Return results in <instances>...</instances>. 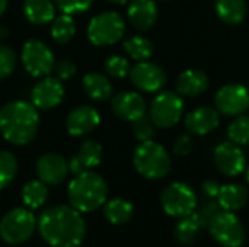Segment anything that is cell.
<instances>
[{"label":"cell","mask_w":249,"mask_h":247,"mask_svg":"<svg viewBox=\"0 0 249 247\" xmlns=\"http://www.w3.org/2000/svg\"><path fill=\"white\" fill-rule=\"evenodd\" d=\"M125 52L137 61H146L153 55V44L140 35H133L127 38L123 44Z\"/></svg>","instance_id":"f546056e"},{"label":"cell","mask_w":249,"mask_h":247,"mask_svg":"<svg viewBox=\"0 0 249 247\" xmlns=\"http://www.w3.org/2000/svg\"><path fill=\"white\" fill-rule=\"evenodd\" d=\"M36 229V220L31 210L13 208L0 221V237L4 243L16 246L29 240Z\"/></svg>","instance_id":"5b68a950"},{"label":"cell","mask_w":249,"mask_h":247,"mask_svg":"<svg viewBox=\"0 0 249 247\" xmlns=\"http://www.w3.org/2000/svg\"><path fill=\"white\" fill-rule=\"evenodd\" d=\"M220 124L219 111L212 106H201L190 112L185 118V127L191 134L206 135L216 130Z\"/></svg>","instance_id":"d6986e66"},{"label":"cell","mask_w":249,"mask_h":247,"mask_svg":"<svg viewBox=\"0 0 249 247\" xmlns=\"http://www.w3.org/2000/svg\"><path fill=\"white\" fill-rule=\"evenodd\" d=\"M184 114V100L174 92L158 95L150 105V119L159 128H171L177 125Z\"/></svg>","instance_id":"30bf717a"},{"label":"cell","mask_w":249,"mask_h":247,"mask_svg":"<svg viewBox=\"0 0 249 247\" xmlns=\"http://www.w3.org/2000/svg\"><path fill=\"white\" fill-rule=\"evenodd\" d=\"M23 15L34 25H47L55 17V4L51 0H25Z\"/></svg>","instance_id":"603a6c76"},{"label":"cell","mask_w":249,"mask_h":247,"mask_svg":"<svg viewBox=\"0 0 249 247\" xmlns=\"http://www.w3.org/2000/svg\"><path fill=\"white\" fill-rule=\"evenodd\" d=\"M64 98V86L57 77H44L38 82L31 93L32 103L36 109H53L61 103Z\"/></svg>","instance_id":"5bb4252c"},{"label":"cell","mask_w":249,"mask_h":247,"mask_svg":"<svg viewBox=\"0 0 249 247\" xmlns=\"http://www.w3.org/2000/svg\"><path fill=\"white\" fill-rule=\"evenodd\" d=\"M249 199V194L247 186L239 183H229L222 185L220 192L216 198L220 208L225 211H238L242 210Z\"/></svg>","instance_id":"7402d4cb"},{"label":"cell","mask_w":249,"mask_h":247,"mask_svg":"<svg viewBox=\"0 0 249 247\" xmlns=\"http://www.w3.org/2000/svg\"><path fill=\"white\" fill-rule=\"evenodd\" d=\"M69 202L80 213H92L107 202L108 186L105 179L90 170L73 178L67 189Z\"/></svg>","instance_id":"3957f363"},{"label":"cell","mask_w":249,"mask_h":247,"mask_svg":"<svg viewBox=\"0 0 249 247\" xmlns=\"http://www.w3.org/2000/svg\"><path fill=\"white\" fill-rule=\"evenodd\" d=\"M130 79L133 84L143 92H158L166 83V73L163 68L150 61H139L130 70Z\"/></svg>","instance_id":"7c38bea8"},{"label":"cell","mask_w":249,"mask_h":247,"mask_svg":"<svg viewBox=\"0 0 249 247\" xmlns=\"http://www.w3.org/2000/svg\"><path fill=\"white\" fill-rule=\"evenodd\" d=\"M125 32V22L117 12H102L93 16L88 26V38L93 45L104 47L118 42Z\"/></svg>","instance_id":"8992f818"},{"label":"cell","mask_w":249,"mask_h":247,"mask_svg":"<svg viewBox=\"0 0 249 247\" xmlns=\"http://www.w3.org/2000/svg\"><path fill=\"white\" fill-rule=\"evenodd\" d=\"M216 109L225 115L236 116L249 108V92L242 84L232 83L220 87L214 98Z\"/></svg>","instance_id":"8fae6325"},{"label":"cell","mask_w":249,"mask_h":247,"mask_svg":"<svg viewBox=\"0 0 249 247\" xmlns=\"http://www.w3.org/2000/svg\"><path fill=\"white\" fill-rule=\"evenodd\" d=\"M112 112L124 121H136L146 115V100L137 92H121L112 98Z\"/></svg>","instance_id":"2e32d148"},{"label":"cell","mask_w":249,"mask_h":247,"mask_svg":"<svg viewBox=\"0 0 249 247\" xmlns=\"http://www.w3.org/2000/svg\"><path fill=\"white\" fill-rule=\"evenodd\" d=\"M153 125H155L153 121L150 118H147L146 115H143L139 119L133 121V134H134V137L140 143L152 140L153 135H155V127Z\"/></svg>","instance_id":"e575fe53"},{"label":"cell","mask_w":249,"mask_h":247,"mask_svg":"<svg viewBox=\"0 0 249 247\" xmlns=\"http://www.w3.org/2000/svg\"><path fill=\"white\" fill-rule=\"evenodd\" d=\"M210 86L209 76L201 70H185L177 80V90L179 95L196 98L204 93Z\"/></svg>","instance_id":"44dd1931"},{"label":"cell","mask_w":249,"mask_h":247,"mask_svg":"<svg viewBox=\"0 0 249 247\" xmlns=\"http://www.w3.org/2000/svg\"><path fill=\"white\" fill-rule=\"evenodd\" d=\"M193 150V140L188 135H181L174 144V153L177 156H188Z\"/></svg>","instance_id":"f35d334b"},{"label":"cell","mask_w":249,"mask_h":247,"mask_svg":"<svg viewBox=\"0 0 249 247\" xmlns=\"http://www.w3.org/2000/svg\"><path fill=\"white\" fill-rule=\"evenodd\" d=\"M248 92H249V89H248Z\"/></svg>","instance_id":"f6af8a7d"},{"label":"cell","mask_w":249,"mask_h":247,"mask_svg":"<svg viewBox=\"0 0 249 247\" xmlns=\"http://www.w3.org/2000/svg\"><path fill=\"white\" fill-rule=\"evenodd\" d=\"M7 9V0H0V16L6 12Z\"/></svg>","instance_id":"b9f144b4"},{"label":"cell","mask_w":249,"mask_h":247,"mask_svg":"<svg viewBox=\"0 0 249 247\" xmlns=\"http://www.w3.org/2000/svg\"><path fill=\"white\" fill-rule=\"evenodd\" d=\"M104 214L109 223L115 226H121L131 220L134 214V208L128 201L123 198H114L104 204Z\"/></svg>","instance_id":"4316f807"},{"label":"cell","mask_w":249,"mask_h":247,"mask_svg":"<svg viewBox=\"0 0 249 247\" xmlns=\"http://www.w3.org/2000/svg\"><path fill=\"white\" fill-rule=\"evenodd\" d=\"M54 3L63 13L76 15L89 10L93 0H54Z\"/></svg>","instance_id":"d590c367"},{"label":"cell","mask_w":249,"mask_h":247,"mask_svg":"<svg viewBox=\"0 0 249 247\" xmlns=\"http://www.w3.org/2000/svg\"><path fill=\"white\" fill-rule=\"evenodd\" d=\"M23 68L34 77H47L54 71L55 58L50 47L39 39H28L20 52Z\"/></svg>","instance_id":"9c48e42d"},{"label":"cell","mask_w":249,"mask_h":247,"mask_svg":"<svg viewBox=\"0 0 249 247\" xmlns=\"http://www.w3.org/2000/svg\"><path fill=\"white\" fill-rule=\"evenodd\" d=\"M127 15L136 29L149 31L158 20V6L155 0H131Z\"/></svg>","instance_id":"ffe728a7"},{"label":"cell","mask_w":249,"mask_h":247,"mask_svg":"<svg viewBox=\"0 0 249 247\" xmlns=\"http://www.w3.org/2000/svg\"><path fill=\"white\" fill-rule=\"evenodd\" d=\"M9 36V29L3 25H0V41H4Z\"/></svg>","instance_id":"60d3db41"},{"label":"cell","mask_w":249,"mask_h":247,"mask_svg":"<svg viewBox=\"0 0 249 247\" xmlns=\"http://www.w3.org/2000/svg\"><path fill=\"white\" fill-rule=\"evenodd\" d=\"M222 208H220V205H219V202L217 201H214V199H212V201H207L201 208H200V211H197V214H198V217H200V220L203 221V226H204V229H207V226H209V223H210V220L220 211Z\"/></svg>","instance_id":"8d00e7d4"},{"label":"cell","mask_w":249,"mask_h":247,"mask_svg":"<svg viewBox=\"0 0 249 247\" xmlns=\"http://www.w3.org/2000/svg\"><path fill=\"white\" fill-rule=\"evenodd\" d=\"M69 172V162L57 153L42 154L36 162V175L45 185L61 183Z\"/></svg>","instance_id":"9a60e30c"},{"label":"cell","mask_w":249,"mask_h":247,"mask_svg":"<svg viewBox=\"0 0 249 247\" xmlns=\"http://www.w3.org/2000/svg\"><path fill=\"white\" fill-rule=\"evenodd\" d=\"M212 237L225 247H241L247 233L242 221L232 213L220 210L207 226Z\"/></svg>","instance_id":"ba28073f"},{"label":"cell","mask_w":249,"mask_h":247,"mask_svg":"<svg viewBox=\"0 0 249 247\" xmlns=\"http://www.w3.org/2000/svg\"><path fill=\"white\" fill-rule=\"evenodd\" d=\"M99 121L101 116L95 108L89 105H80L69 114L66 119V128L70 135L82 137L92 132L99 125Z\"/></svg>","instance_id":"e0dca14e"},{"label":"cell","mask_w":249,"mask_h":247,"mask_svg":"<svg viewBox=\"0 0 249 247\" xmlns=\"http://www.w3.org/2000/svg\"><path fill=\"white\" fill-rule=\"evenodd\" d=\"M76 33V23L71 15L63 13L51 22V36L58 44H67Z\"/></svg>","instance_id":"f1b7e54d"},{"label":"cell","mask_w":249,"mask_h":247,"mask_svg":"<svg viewBox=\"0 0 249 247\" xmlns=\"http://www.w3.org/2000/svg\"><path fill=\"white\" fill-rule=\"evenodd\" d=\"M229 140L235 144H248L249 143V116H239L231 122L228 128Z\"/></svg>","instance_id":"1f68e13d"},{"label":"cell","mask_w":249,"mask_h":247,"mask_svg":"<svg viewBox=\"0 0 249 247\" xmlns=\"http://www.w3.org/2000/svg\"><path fill=\"white\" fill-rule=\"evenodd\" d=\"M83 90L98 102H105L112 96V84L109 79L101 73H88L83 77Z\"/></svg>","instance_id":"cb8c5ba5"},{"label":"cell","mask_w":249,"mask_h":247,"mask_svg":"<svg viewBox=\"0 0 249 247\" xmlns=\"http://www.w3.org/2000/svg\"><path fill=\"white\" fill-rule=\"evenodd\" d=\"M108 1H111V3H117V4H124V3H127V1H130V0H108Z\"/></svg>","instance_id":"7bdbcfd3"},{"label":"cell","mask_w":249,"mask_h":247,"mask_svg":"<svg viewBox=\"0 0 249 247\" xmlns=\"http://www.w3.org/2000/svg\"><path fill=\"white\" fill-rule=\"evenodd\" d=\"M203 229H204L203 221L200 220L198 214L194 211L193 214L179 218L174 230V237L181 245H191Z\"/></svg>","instance_id":"d4e9b609"},{"label":"cell","mask_w":249,"mask_h":247,"mask_svg":"<svg viewBox=\"0 0 249 247\" xmlns=\"http://www.w3.org/2000/svg\"><path fill=\"white\" fill-rule=\"evenodd\" d=\"M160 204L169 217L182 218L196 211L198 199L191 186L184 182H174L163 189Z\"/></svg>","instance_id":"52a82bcc"},{"label":"cell","mask_w":249,"mask_h":247,"mask_svg":"<svg viewBox=\"0 0 249 247\" xmlns=\"http://www.w3.org/2000/svg\"><path fill=\"white\" fill-rule=\"evenodd\" d=\"M136 170L146 179H163L171 170V157L168 151L158 143L147 140L142 141L133 154Z\"/></svg>","instance_id":"277c9868"},{"label":"cell","mask_w":249,"mask_h":247,"mask_svg":"<svg viewBox=\"0 0 249 247\" xmlns=\"http://www.w3.org/2000/svg\"><path fill=\"white\" fill-rule=\"evenodd\" d=\"M105 71L114 77V79H124L125 76L130 74V70H131V66H130V61L125 58V57H121V55H112L109 57L107 61H105Z\"/></svg>","instance_id":"d6a6232c"},{"label":"cell","mask_w":249,"mask_h":247,"mask_svg":"<svg viewBox=\"0 0 249 247\" xmlns=\"http://www.w3.org/2000/svg\"><path fill=\"white\" fill-rule=\"evenodd\" d=\"M216 12L228 25H238L247 16L245 0H216Z\"/></svg>","instance_id":"484cf974"},{"label":"cell","mask_w":249,"mask_h":247,"mask_svg":"<svg viewBox=\"0 0 249 247\" xmlns=\"http://www.w3.org/2000/svg\"><path fill=\"white\" fill-rule=\"evenodd\" d=\"M36 229L51 247H77L86 236V223L71 205H55L38 218Z\"/></svg>","instance_id":"6da1fadb"},{"label":"cell","mask_w":249,"mask_h":247,"mask_svg":"<svg viewBox=\"0 0 249 247\" xmlns=\"http://www.w3.org/2000/svg\"><path fill=\"white\" fill-rule=\"evenodd\" d=\"M220 188H222V185H220L217 181H214V179H207V181H204L203 185H201L203 192H204L209 198H212V199H216V198H217V195H219V192H220Z\"/></svg>","instance_id":"ab89813d"},{"label":"cell","mask_w":249,"mask_h":247,"mask_svg":"<svg viewBox=\"0 0 249 247\" xmlns=\"http://www.w3.org/2000/svg\"><path fill=\"white\" fill-rule=\"evenodd\" d=\"M214 163L220 173L226 176H238L247 169V159L238 144L232 141L222 143L214 150Z\"/></svg>","instance_id":"4fadbf2b"},{"label":"cell","mask_w":249,"mask_h":247,"mask_svg":"<svg viewBox=\"0 0 249 247\" xmlns=\"http://www.w3.org/2000/svg\"><path fill=\"white\" fill-rule=\"evenodd\" d=\"M18 173V160L15 154L0 150V191L7 188Z\"/></svg>","instance_id":"4dcf8cb0"},{"label":"cell","mask_w":249,"mask_h":247,"mask_svg":"<svg viewBox=\"0 0 249 247\" xmlns=\"http://www.w3.org/2000/svg\"><path fill=\"white\" fill-rule=\"evenodd\" d=\"M245 178H247V182L249 183V166L245 169Z\"/></svg>","instance_id":"ee69618b"},{"label":"cell","mask_w":249,"mask_h":247,"mask_svg":"<svg viewBox=\"0 0 249 247\" xmlns=\"http://www.w3.org/2000/svg\"><path fill=\"white\" fill-rule=\"evenodd\" d=\"M39 128V115L34 103L13 100L0 108V132L13 146L31 143Z\"/></svg>","instance_id":"7a4b0ae2"},{"label":"cell","mask_w":249,"mask_h":247,"mask_svg":"<svg viewBox=\"0 0 249 247\" xmlns=\"http://www.w3.org/2000/svg\"><path fill=\"white\" fill-rule=\"evenodd\" d=\"M54 73L60 80H69L76 74V64L71 60H61L55 63Z\"/></svg>","instance_id":"74e56055"},{"label":"cell","mask_w":249,"mask_h":247,"mask_svg":"<svg viewBox=\"0 0 249 247\" xmlns=\"http://www.w3.org/2000/svg\"><path fill=\"white\" fill-rule=\"evenodd\" d=\"M48 198L47 185L42 181H29L22 189V201L29 210H36L45 204Z\"/></svg>","instance_id":"83f0119b"},{"label":"cell","mask_w":249,"mask_h":247,"mask_svg":"<svg viewBox=\"0 0 249 247\" xmlns=\"http://www.w3.org/2000/svg\"><path fill=\"white\" fill-rule=\"evenodd\" d=\"M16 54L12 48L0 45V80L7 79L16 68Z\"/></svg>","instance_id":"836d02e7"},{"label":"cell","mask_w":249,"mask_h":247,"mask_svg":"<svg viewBox=\"0 0 249 247\" xmlns=\"http://www.w3.org/2000/svg\"><path fill=\"white\" fill-rule=\"evenodd\" d=\"M102 160V146L95 140H86L80 144L77 153L69 162V170L73 175L96 167Z\"/></svg>","instance_id":"ac0fdd59"}]
</instances>
